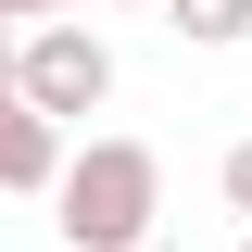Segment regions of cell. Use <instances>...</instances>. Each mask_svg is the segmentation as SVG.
Returning a JSON list of instances; mask_svg holds the SVG:
<instances>
[{
	"label": "cell",
	"mask_w": 252,
	"mask_h": 252,
	"mask_svg": "<svg viewBox=\"0 0 252 252\" xmlns=\"http://www.w3.org/2000/svg\"><path fill=\"white\" fill-rule=\"evenodd\" d=\"M89 13H164V0H89Z\"/></svg>",
	"instance_id": "7"
},
{
	"label": "cell",
	"mask_w": 252,
	"mask_h": 252,
	"mask_svg": "<svg viewBox=\"0 0 252 252\" xmlns=\"http://www.w3.org/2000/svg\"><path fill=\"white\" fill-rule=\"evenodd\" d=\"M164 26L189 51H252V0H164Z\"/></svg>",
	"instance_id": "4"
},
{
	"label": "cell",
	"mask_w": 252,
	"mask_h": 252,
	"mask_svg": "<svg viewBox=\"0 0 252 252\" xmlns=\"http://www.w3.org/2000/svg\"><path fill=\"white\" fill-rule=\"evenodd\" d=\"M152 252H189V240H152Z\"/></svg>",
	"instance_id": "9"
},
{
	"label": "cell",
	"mask_w": 252,
	"mask_h": 252,
	"mask_svg": "<svg viewBox=\"0 0 252 252\" xmlns=\"http://www.w3.org/2000/svg\"><path fill=\"white\" fill-rule=\"evenodd\" d=\"M0 101H13V38H0Z\"/></svg>",
	"instance_id": "8"
},
{
	"label": "cell",
	"mask_w": 252,
	"mask_h": 252,
	"mask_svg": "<svg viewBox=\"0 0 252 252\" xmlns=\"http://www.w3.org/2000/svg\"><path fill=\"white\" fill-rule=\"evenodd\" d=\"M51 177H63V139L26 114V101H0V202H38Z\"/></svg>",
	"instance_id": "3"
},
{
	"label": "cell",
	"mask_w": 252,
	"mask_h": 252,
	"mask_svg": "<svg viewBox=\"0 0 252 252\" xmlns=\"http://www.w3.org/2000/svg\"><path fill=\"white\" fill-rule=\"evenodd\" d=\"M13 101H26L51 139L89 126L101 101H114V38H101L89 13H76V26H26V38H13Z\"/></svg>",
	"instance_id": "2"
},
{
	"label": "cell",
	"mask_w": 252,
	"mask_h": 252,
	"mask_svg": "<svg viewBox=\"0 0 252 252\" xmlns=\"http://www.w3.org/2000/svg\"><path fill=\"white\" fill-rule=\"evenodd\" d=\"M51 215H63V252H152L164 240V152L152 139H89V152H63L51 177Z\"/></svg>",
	"instance_id": "1"
},
{
	"label": "cell",
	"mask_w": 252,
	"mask_h": 252,
	"mask_svg": "<svg viewBox=\"0 0 252 252\" xmlns=\"http://www.w3.org/2000/svg\"><path fill=\"white\" fill-rule=\"evenodd\" d=\"M215 189H227V215L252 227V139H227V164H215Z\"/></svg>",
	"instance_id": "5"
},
{
	"label": "cell",
	"mask_w": 252,
	"mask_h": 252,
	"mask_svg": "<svg viewBox=\"0 0 252 252\" xmlns=\"http://www.w3.org/2000/svg\"><path fill=\"white\" fill-rule=\"evenodd\" d=\"M240 252H252V227H240Z\"/></svg>",
	"instance_id": "10"
},
{
	"label": "cell",
	"mask_w": 252,
	"mask_h": 252,
	"mask_svg": "<svg viewBox=\"0 0 252 252\" xmlns=\"http://www.w3.org/2000/svg\"><path fill=\"white\" fill-rule=\"evenodd\" d=\"M0 38H26V0H0Z\"/></svg>",
	"instance_id": "6"
}]
</instances>
